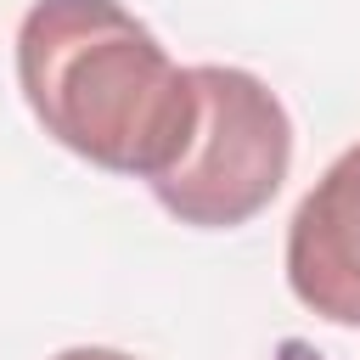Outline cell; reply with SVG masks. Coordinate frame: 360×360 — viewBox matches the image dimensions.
Returning a JSON list of instances; mask_svg holds the SVG:
<instances>
[{"mask_svg":"<svg viewBox=\"0 0 360 360\" xmlns=\"http://www.w3.org/2000/svg\"><path fill=\"white\" fill-rule=\"evenodd\" d=\"M56 360H129V354H118V349H68Z\"/></svg>","mask_w":360,"mask_h":360,"instance_id":"4","label":"cell"},{"mask_svg":"<svg viewBox=\"0 0 360 360\" xmlns=\"http://www.w3.org/2000/svg\"><path fill=\"white\" fill-rule=\"evenodd\" d=\"M197 79V135L186 158L152 180V197L180 219L202 231L248 225L270 197L281 191L292 169V118L276 101V90L242 68L202 62Z\"/></svg>","mask_w":360,"mask_h":360,"instance_id":"2","label":"cell"},{"mask_svg":"<svg viewBox=\"0 0 360 360\" xmlns=\"http://www.w3.org/2000/svg\"><path fill=\"white\" fill-rule=\"evenodd\" d=\"M287 287L304 309L360 326V146H349L287 225Z\"/></svg>","mask_w":360,"mask_h":360,"instance_id":"3","label":"cell"},{"mask_svg":"<svg viewBox=\"0 0 360 360\" xmlns=\"http://www.w3.org/2000/svg\"><path fill=\"white\" fill-rule=\"evenodd\" d=\"M28 112L96 169L169 174L197 135V79L118 0H34L17 28Z\"/></svg>","mask_w":360,"mask_h":360,"instance_id":"1","label":"cell"}]
</instances>
